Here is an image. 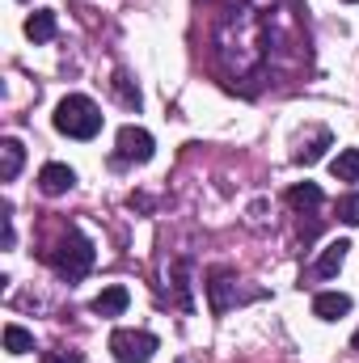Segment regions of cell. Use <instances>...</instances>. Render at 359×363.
Listing matches in <instances>:
<instances>
[{
	"instance_id": "44dd1931",
	"label": "cell",
	"mask_w": 359,
	"mask_h": 363,
	"mask_svg": "<svg viewBox=\"0 0 359 363\" xmlns=\"http://www.w3.org/2000/svg\"><path fill=\"white\" fill-rule=\"evenodd\" d=\"M351 347H355V351H359V330H355V338H351Z\"/></svg>"
},
{
	"instance_id": "9a60e30c",
	"label": "cell",
	"mask_w": 359,
	"mask_h": 363,
	"mask_svg": "<svg viewBox=\"0 0 359 363\" xmlns=\"http://www.w3.org/2000/svg\"><path fill=\"white\" fill-rule=\"evenodd\" d=\"M334 178L338 182H359V148H343L334 161H330Z\"/></svg>"
},
{
	"instance_id": "4fadbf2b",
	"label": "cell",
	"mask_w": 359,
	"mask_h": 363,
	"mask_svg": "<svg viewBox=\"0 0 359 363\" xmlns=\"http://www.w3.org/2000/svg\"><path fill=\"white\" fill-rule=\"evenodd\" d=\"M326 148H330V131H326V127H317L309 144L300 140V148H296V165H313V161H321V152H326Z\"/></svg>"
},
{
	"instance_id": "ac0fdd59",
	"label": "cell",
	"mask_w": 359,
	"mask_h": 363,
	"mask_svg": "<svg viewBox=\"0 0 359 363\" xmlns=\"http://www.w3.org/2000/svg\"><path fill=\"white\" fill-rule=\"evenodd\" d=\"M338 220H343V224H351V228L359 224V190H351V194H343V199H338Z\"/></svg>"
},
{
	"instance_id": "9c48e42d",
	"label": "cell",
	"mask_w": 359,
	"mask_h": 363,
	"mask_svg": "<svg viewBox=\"0 0 359 363\" xmlns=\"http://www.w3.org/2000/svg\"><path fill=\"white\" fill-rule=\"evenodd\" d=\"M127 304H131L127 287H101V291H97V300H93V313H97V317H123V313H127Z\"/></svg>"
},
{
	"instance_id": "3957f363",
	"label": "cell",
	"mask_w": 359,
	"mask_h": 363,
	"mask_svg": "<svg viewBox=\"0 0 359 363\" xmlns=\"http://www.w3.org/2000/svg\"><path fill=\"white\" fill-rule=\"evenodd\" d=\"M47 262L64 274L68 283H77V279H85L89 267H93V241L89 237H81L77 228H68L64 241H60L55 250H47Z\"/></svg>"
},
{
	"instance_id": "277c9868",
	"label": "cell",
	"mask_w": 359,
	"mask_h": 363,
	"mask_svg": "<svg viewBox=\"0 0 359 363\" xmlns=\"http://www.w3.org/2000/svg\"><path fill=\"white\" fill-rule=\"evenodd\" d=\"M110 355L118 363H148L157 355V334H148V330H114L110 334Z\"/></svg>"
},
{
	"instance_id": "8fae6325",
	"label": "cell",
	"mask_w": 359,
	"mask_h": 363,
	"mask_svg": "<svg viewBox=\"0 0 359 363\" xmlns=\"http://www.w3.org/2000/svg\"><path fill=\"white\" fill-rule=\"evenodd\" d=\"M26 34H30L34 43H51V38H55V13H51V9H34V13L26 17Z\"/></svg>"
},
{
	"instance_id": "6da1fadb",
	"label": "cell",
	"mask_w": 359,
	"mask_h": 363,
	"mask_svg": "<svg viewBox=\"0 0 359 363\" xmlns=\"http://www.w3.org/2000/svg\"><path fill=\"white\" fill-rule=\"evenodd\" d=\"M267 38H270V26L263 21V13L254 4H233L220 26H216V55L220 64L233 72V77H245L254 68H263L267 60Z\"/></svg>"
},
{
	"instance_id": "d6986e66",
	"label": "cell",
	"mask_w": 359,
	"mask_h": 363,
	"mask_svg": "<svg viewBox=\"0 0 359 363\" xmlns=\"http://www.w3.org/2000/svg\"><path fill=\"white\" fill-rule=\"evenodd\" d=\"M114 89H118V97H123V101H127V106H140V89H131V85H127V77H123V72H118V77H114Z\"/></svg>"
},
{
	"instance_id": "7a4b0ae2",
	"label": "cell",
	"mask_w": 359,
	"mask_h": 363,
	"mask_svg": "<svg viewBox=\"0 0 359 363\" xmlns=\"http://www.w3.org/2000/svg\"><path fill=\"white\" fill-rule=\"evenodd\" d=\"M55 131L68 135V140H93L101 131V110L97 101L85 93H68L60 106H55Z\"/></svg>"
},
{
	"instance_id": "5bb4252c",
	"label": "cell",
	"mask_w": 359,
	"mask_h": 363,
	"mask_svg": "<svg viewBox=\"0 0 359 363\" xmlns=\"http://www.w3.org/2000/svg\"><path fill=\"white\" fill-rule=\"evenodd\" d=\"M287 203H292L296 211H313V207H321V186L300 182V186H292V190H287Z\"/></svg>"
},
{
	"instance_id": "8992f818",
	"label": "cell",
	"mask_w": 359,
	"mask_h": 363,
	"mask_svg": "<svg viewBox=\"0 0 359 363\" xmlns=\"http://www.w3.org/2000/svg\"><path fill=\"white\" fill-rule=\"evenodd\" d=\"M207 296H211V313L224 317L237 300V283H233V271H211L207 274Z\"/></svg>"
},
{
	"instance_id": "30bf717a",
	"label": "cell",
	"mask_w": 359,
	"mask_h": 363,
	"mask_svg": "<svg viewBox=\"0 0 359 363\" xmlns=\"http://www.w3.org/2000/svg\"><path fill=\"white\" fill-rule=\"evenodd\" d=\"M347 250H351L347 241H330V245L321 250L317 267H313V271H317V279H334V274L343 271V262H347Z\"/></svg>"
},
{
	"instance_id": "5b68a950",
	"label": "cell",
	"mask_w": 359,
	"mask_h": 363,
	"mask_svg": "<svg viewBox=\"0 0 359 363\" xmlns=\"http://www.w3.org/2000/svg\"><path fill=\"white\" fill-rule=\"evenodd\" d=\"M153 135L144 131V127H123L118 131V161H136V165H144V161H153Z\"/></svg>"
},
{
	"instance_id": "ffe728a7",
	"label": "cell",
	"mask_w": 359,
	"mask_h": 363,
	"mask_svg": "<svg viewBox=\"0 0 359 363\" xmlns=\"http://www.w3.org/2000/svg\"><path fill=\"white\" fill-rule=\"evenodd\" d=\"M47 363H81V351H47Z\"/></svg>"
},
{
	"instance_id": "52a82bcc",
	"label": "cell",
	"mask_w": 359,
	"mask_h": 363,
	"mask_svg": "<svg viewBox=\"0 0 359 363\" xmlns=\"http://www.w3.org/2000/svg\"><path fill=\"white\" fill-rule=\"evenodd\" d=\"M72 182H77V174H72L68 165L47 161V165H43V174H38V190L55 199V194H68V190H72Z\"/></svg>"
},
{
	"instance_id": "7402d4cb",
	"label": "cell",
	"mask_w": 359,
	"mask_h": 363,
	"mask_svg": "<svg viewBox=\"0 0 359 363\" xmlns=\"http://www.w3.org/2000/svg\"><path fill=\"white\" fill-rule=\"evenodd\" d=\"M347 4H359V0H347Z\"/></svg>"
},
{
	"instance_id": "2e32d148",
	"label": "cell",
	"mask_w": 359,
	"mask_h": 363,
	"mask_svg": "<svg viewBox=\"0 0 359 363\" xmlns=\"http://www.w3.org/2000/svg\"><path fill=\"white\" fill-rule=\"evenodd\" d=\"M174 296H178V308H194V300H190V262L182 258V262H174Z\"/></svg>"
},
{
	"instance_id": "ba28073f",
	"label": "cell",
	"mask_w": 359,
	"mask_h": 363,
	"mask_svg": "<svg viewBox=\"0 0 359 363\" xmlns=\"http://www.w3.org/2000/svg\"><path fill=\"white\" fill-rule=\"evenodd\" d=\"M347 313H351V296H347V291H321V296H313V317L338 321V317H347Z\"/></svg>"
},
{
	"instance_id": "e0dca14e",
	"label": "cell",
	"mask_w": 359,
	"mask_h": 363,
	"mask_svg": "<svg viewBox=\"0 0 359 363\" xmlns=\"http://www.w3.org/2000/svg\"><path fill=\"white\" fill-rule=\"evenodd\" d=\"M4 351H9V355H26V351H34V334L21 330V325H4Z\"/></svg>"
},
{
	"instance_id": "7c38bea8",
	"label": "cell",
	"mask_w": 359,
	"mask_h": 363,
	"mask_svg": "<svg viewBox=\"0 0 359 363\" xmlns=\"http://www.w3.org/2000/svg\"><path fill=\"white\" fill-rule=\"evenodd\" d=\"M21 161H26V148L17 140H4L0 144V182H13L21 174Z\"/></svg>"
}]
</instances>
